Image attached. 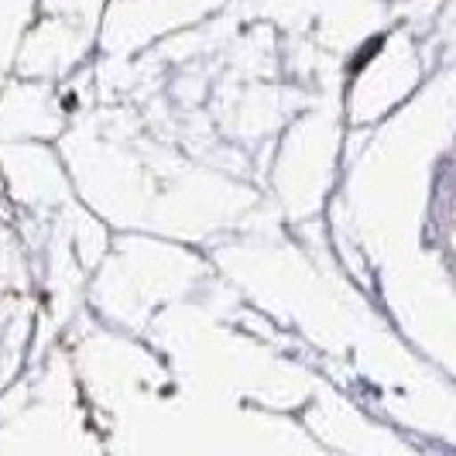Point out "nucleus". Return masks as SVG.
<instances>
[]
</instances>
